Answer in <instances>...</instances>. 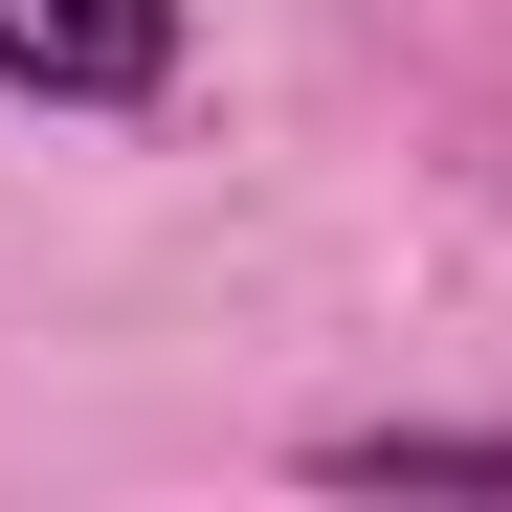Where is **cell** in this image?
<instances>
[{
	"label": "cell",
	"instance_id": "cell-1",
	"mask_svg": "<svg viewBox=\"0 0 512 512\" xmlns=\"http://www.w3.org/2000/svg\"><path fill=\"white\" fill-rule=\"evenodd\" d=\"M156 67H179V0H0V90L45 112H134Z\"/></svg>",
	"mask_w": 512,
	"mask_h": 512
}]
</instances>
